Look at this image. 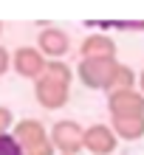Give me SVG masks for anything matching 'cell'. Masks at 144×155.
I'll list each match as a JSON object with an SVG mask.
<instances>
[{"label":"cell","instance_id":"15","mask_svg":"<svg viewBox=\"0 0 144 155\" xmlns=\"http://www.w3.org/2000/svg\"><path fill=\"white\" fill-rule=\"evenodd\" d=\"M136 87H139V93L144 96V71H141V74H139V82H136Z\"/></svg>","mask_w":144,"mask_h":155},{"label":"cell","instance_id":"9","mask_svg":"<svg viewBox=\"0 0 144 155\" xmlns=\"http://www.w3.org/2000/svg\"><path fill=\"white\" fill-rule=\"evenodd\" d=\"M79 59H116V40L107 34H88L79 42Z\"/></svg>","mask_w":144,"mask_h":155},{"label":"cell","instance_id":"12","mask_svg":"<svg viewBox=\"0 0 144 155\" xmlns=\"http://www.w3.org/2000/svg\"><path fill=\"white\" fill-rule=\"evenodd\" d=\"M0 155H23L20 144L12 138V133H8V135H0Z\"/></svg>","mask_w":144,"mask_h":155},{"label":"cell","instance_id":"4","mask_svg":"<svg viewBox=\"0 0 144 155\" xmlns=\"http://www.w3.org/2000/svg\"><path fill=\"white\" fill-rule=\"evenodd\" d=\"M82 135H85V127L74 118H62L51 127V144L57 155H76L82 150Z\"/></svg>","mask_w":144,"mask_h":155},{"label":"cell","instance_id":"5","mask_svg":"<svg viewBox=\"0 0 144 155\" xmlns=\"http://www.w3.org/2000/svg\"><path fill=\"white\" fill-rule=\"evenodd\" d=\"M45 65H48V59L37 51V45H20L17 51H12V68L23 79L37 82L42 76V71H45Z\"/></svg>","mask_w":144,"mask_h":155},{"label":"cell","instance_id":"11","mask_svg":"<svg viewBox=\"0 0 144 155\" xmlns=\"http://www.w3.org/2000/svg\"><path fill=\"white\" fill-rule=\"evenodd\" d=\"M136 82H139V74L133 71L130 65L119 62L113 71L110 82H107V93H119V90H136Z\"/></svg>","mask_w":144,"mask_h":155},{"label":"cell","instance_id":"3","mask_svg":"<svg viewBox=\"0 0 144 155\" xmlns=\"http://www.w3.org/2000/svg\"><path fill=\"white\" fill-rule=\"evenodd\" d=\"M116 65H119V59H79L76 76L91 90H107V82H110Z\"/></svg>","mask_w":144,"mask_h":155},{"label":"cell","instance_id":"10","mask_svg":"<svg viewBox=\"0 0 144 155\" xmlns=\"http://www.w3.org/2000/svg\"><path fill=\"white\" fill-rule=\"evenodd\" d=\"M110 130L122 141H139L144 138V116H130V118H113Z\"/></svg>","mask_w":144,"mask_h":155},{"label":"cell","instance_id":"6","mask_svg":"<svg viewBox=\"0 0 144 155\" xmlns=\"http://www.w3.org/2000/svg\"><path fill=\"white\" fill-rule=\"evenodd\" d=\"M119 147V138L110 130V124H91L85 127L82 135V150H88L91 155H113Z\"/></svg>","mask_w":144,"mask_h":155},{"label":"cell","instance_id":"2","mask_svg":"<svg viewBox=\"0 0 144 155\" xmlns=\"http://www.w3.org/2000/svg\"><path fill=\"white\" fill-rule=\"evenodd\" d=\"M12 138L20 144L23 155H54L57 152L54 144H51V135L45 130V124L40 118H20V121H14Z\"/></svg>","mask_w":144,"mask_h":155},{"label":"cell","instance_id":"14","mask_svg":"<svg viewBox=\"0 0 144 155\" xmlns=\"http://www.w3.org/2000/svg\"><path fill=\"white\" fill-rule=\"evenodd\" d=\"M8 68H12V51H6L3 45H0V76H3Z\"/></svg>","mask_w":144,"mask_h":155},{"label":"cell","instance_id":"16","mask_svg":"<svg viewBox=\"0 0 144 155\" xmlns=\"http://www.w3.org/2000/svg\"><path fill=\"white\" fill-rule=\"evenodd\" d=\"M0 34H3V23H0Z\"/></svg>","mask_w":144,"mask_h":155},{"label":"cell","instance_id":"13","mask_svg":"<svg viewBox=\"0 0 144 155\" xmlns=\"http://www.w3.org/2000/svg\"><path fill=\"white\" fill-rule=\"evenodd\" d=\"M12 127H14V113H12V107L0 104V135H8Z\"/></svg>","mask_w":144,"mask_h":155},{"label":"cell","instance_id":"1","mask_svg":"<svg viewBox=\"0 0 144 155\" xmlns=\"http://www.w3.org/2000/svg\"><path fill=\"white\" fill-rule=\"evenodd\" d=\"M71 82H74V68L65 59L48 62L42 76L34 82V99L45 110H59L71 99Z\"/></svg>","mask_w":144,"mask_h":155},{"label":"cell","instance_id":"7","mask_svg":"<svg viewBox=\"0 0 144 155\" xmlns=\"http://www.w3.org/2000/svg\"><path fill=\"white\" fill-rule=\"evenodd\" d=\"M107 110H110V118L144 116V96L139 93V90H119V93H107Z\"/></svg>","mask_w":144,"mask_h":155},{"label":"cell","instance_id":"8","mask_svg":"<svg viewBox=\"0 0 144 155\" xmlns=\"http://www.w3.org/2000/svg\"><path fill=\"white\" fill-rule=\"evenodd\" d=\"M37 51H40L48 62H57V59H62V57L71 51V40H68V34L62 31V28L48 25V28H42V31L37 34Z\"/></svg>","mask_w":144,"mask_h":155}]
</instances>
